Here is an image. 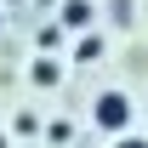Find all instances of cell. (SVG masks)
<instances>
[{
  "label": "cell",
  "mask_w": 148,
  "mask_h": 148,
  "mask_svg": "<svg viewBox=\"0 0 148 148\" xmlns=\"http://www.w3.org/2000/svg\"><path fill=\"white\" fill-rule=\"evenodd\" d=\"M131 120H137V103H131L125 91H103V97L91 103V125H97V131H108V137H125Z\"/></svg>",
  "instance_id": "6da1fadb"
},
{
  "label": "cell",
  "mask_w": 148,
  "mask_h": 148,
  "mask_svg": "<svg viewBox=\"0 0 148 148\" xmlns=\"http://www.w3.org/2000/svg\"><path fill=\"white\" fill-rule=\"evenodd\" d=\"M91 17H97L91 0H63V12H57V23H63L69 34H86V29H91Z\"/></svg>",
  "instance_id": "7a4b0ae2"
},
{
  "label": "cell",
  "mask_w": 148,
  "mask_h": 148,
  "mask_svg": "<svg viewBox=\"0 0 148 148\" xmlns=\"http://www.w3.org/2000/svg\"><path fill=\"white\" fill-rule=\"evenodd\" d=\"M74 63H103V34H80V46H74Z\"/></svg>",
  "instance_id": "3957f363"
},
{
  "label": "cell",
  "mask_w": 148,
  "mask_h": 148,
  "mask_svg": "<svg viewBox=\"0 0 148 148\" xmlns=\"http://www.w3.org/2000/svg\"><path fill=\"white\" fill-rule=\"evenodd\" d=\"M29 80H34V86H57V80H63V69H57L51 57H40L34 69H29Z\"/></svg>",
  "instance_id": "277c9868"
},
{
  "label": "cell",
  "mask_w": 148,
  "mask_h": 148,
  "mask_svg": "<svg viewBox=\"0 0 148 148\" xmlns=\"http://www.w3.org/2000/svg\"><path fill=\"white\" fill-rule=\"evenodd\" d=\"M114 148H148V137H137V131H125V137H114Z\"/></svg>",
  "instance_id": "5b68a950"
},
{
  "label": "cell",
  "mask_w": 148,
  "mask_h": 148,
  "mask_svg": "<svg viewBox=\"0 0 148 148\" xmlns=\"http://www.w3.org/2000/svg\"><path fill=\"white\" fill-rule=\"evenodd\" d=\"M0 148H12V143H6V131H0Z\"/></svg>",
  "instance_id": "8992f818"
}]
</instances>
